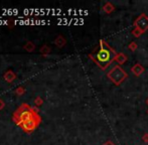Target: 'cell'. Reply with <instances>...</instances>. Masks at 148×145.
<instances>
[{
    "mask_svg": "<svg viewBox=\"0 0 148 145\" xmlns=\"http://www.w3.org/2000/svg\"><path fill=\"white\" fill-rule=\"evenodd\" d=\"M117 53L114 49H112L104 39L100 40V44L98 49L94 53L89 55L97 66L102 70H106L116 59Z\"/></svg>",
    "mask_w": 148,
    "mask_h": 145,
    "instance_id": "obj_1",
    "label": "cell"
},
{
    "mask_svg": "<svg viewBox=\"0 0 148 145\" xmlns=\"http://www.w3.org/2000/svg\"><path fill=\"white\" fill-rule=\"evenodd\" d=\"M107 78L116 86H120L128 78V74L119 65H116L107 72Z\"/></svg>",
    "mask_w": 148,
    "mask_h": 145,
    "instance_id": "obj_2",
    "label": "cell"
},
{
    "mask_svg": "<svg viewBox=\"0 0 148 145\" xmlns=\"http://www.w3.org/2000/svg\"><path fill=\"white\" fill-rule=\"evenodd\" d=\"M35 117H37V115L34 113V111L32 109H30L27 105L23 104L15 112L14 120H15V122L18 125H20V124L24 123V122L28 121V120L33 119Z\"/></svg>",
    "mask_w": 148,
    "mask_h": 145,
    "instance_id": "obj_3",
    "label": "cell"
},
{
    "mask_svg": "<svg viewBox=\"0 0 148 145\" xmlns=\"http://www.w3.org/2000/svg\"><path fill=\"white\" fill-rule=\"evenodd\" d=\"M134 29L132 30V34L135 37H139L148 30V16L145 13H141L133 22Z\"/></svg>",
    "mask_w": 148,
    "mask_h": 145,
    "instance_id": "obj_4",
    "label": "cell"
},
{
    "mask_svg": "<svg viewBox=\"0 0 148 145\" xmlns=\"http://www.w3.org/2000/svg\"><path fill=\"white\" fill-rule=\"evenodd\" d=\"M39 122H40V118L37 116V117L33 118V119L28 120V121H26V122H24V123L20 124L19 126L24 130V131L31 132V131H33L35 128H36V126L39 124Z\"/></svg>",
    "mask_w": 148,
    "mask_h": 145,
    "instance_id": "obj_5",
    "label": "cell"
},
{
    "mask_svg": "<svg viewBox=\"0 0 148 145\" xmlns=\"http://www.w3.org/2000/svg\"><path fill=\"white\" fill-rule=\"evenodd\" d=\"M144 71H145L144 67H143L141 64H135V65L131 68V72H132L136 77L141 76V75L144 72Z\"/></svg>",
    "mask_w": 148,
    "mask_h": 145,
    "instance_id": "obj_6",
    "label": "cell"
},
{
    "mask_svg": "<svg viewBox=\"0 0 148 145\" xmlns=\"http://www.w3.org/2000/svg\"><path fill=\"white\" fill-rule=\"evenodd\" d=\"M127 60H128V57H127V55H125V53H117V55H116L115 61L117 62L119 64V66H120V65H124V64L127 62Z\"/></svg>",
    "mask_w": 148,
    "mask_h": 145,
    "instance_id": "obj_7",
    "label": "cell"
},
{
    "mask_svg": "<svg viewBox=\"0 0 148 145\" xmlns=\"http://www.w3.org/2000/svg\"><path fill=\"white\" fill-rule=\"evenodd\" d=\"M103 10L106 12V13L110 14V13H112L114 10H115V6H114L111 2H107V3L103 6Z\"/></svg>",
    "mask_w": 148,
    "mask_h": 145,
    "instance_id": "obj_8",
    "label": "cell"
},
{
    "mask_svg": "<svg viewBox=\"0 0 148 145\" xmlns=\"http://www.w3.org/2000/svg\"><path fill=\"white\" fill-rule=\"evenodd\" d=\"M4 78H5V80L7 81V82H12V81L15 79V75L13 74L12 72H7L5 74V76H4Z\"/></svg>",
    "mask_w": 148,
    "mask_h": 145,
    "instance_id": "obj_9",
    "label": "cell"
},
{
    "mask_svg": "<svg viewBox=\"0 0 148 145\" xmlns=\"http://www.w3.org/2000/svg\"><path fill=\"white\" fill-rule=\"evenodd\" d=\"M128 47H129V49H130L131 51H135L137 49H138V45H137V43L135 42V41H132V42L128 45Z\"/></svg>",
    "mask_w": 148,
    "mask_h": 145,
    "instance_id": "obj_10",
    "label": "cell"
},
{
    "mask_svg": "<svg viewBox=\"0 0 148 145\" xmlns=\"http://www.w3.org/2000/svg\"><path fill=\"white\" fill-rule=\"evenodd\" d=\"M142 140L145 142V143H148V133H145L142 137Z\"/></svg>",
    "mask_w": 148,
    "mask_h": 145,
    "instance_id": "obj_11",
    "label": "cell"
},
{
    "mask_svg": "<svg viewBox=\"0 0 148 145\" xmlns=\"http://www.w3.org/2000/svg\"><path fill=\"white\" fill-rule=\"evenodd\" d=\"M103 145H115V144H114L113 142L111 141V140H108V141L105 142V143H104Z\"/></svg>",
    "mask_w": 148,
    "mask_h": 145,
    "instance_id": "obj_12",
    "label": "cell"
},
{
    "mask_svg": "<svg viewBox=\"0 0 148 145\" xmlns=\"http://www.w3.org/2000/svg\"><path fill=\"white\" fill-rule=\"evenodd\" d=\"M146 105H148V98H147V100H146Z\"/></svg>",
    "mask_w": 148,
    "mask_h": 145,
    "instance_id": "obj_13",
    "label": "cell"
},
{
    "mask_svg": "<svg viewBox=\"0 0 148 145\" xmlns=\"http://www.w3.org/2000/svg\"><path fill=\"white\" fill-rule=\"evenodd\" d=\"M147 114H148V110H147Z\"/></svg>",
    "mask_w": 148,
    "mask_h": 145,
    "instance_id": "obj_14",
    "label": "cell"
}]
</instances>
